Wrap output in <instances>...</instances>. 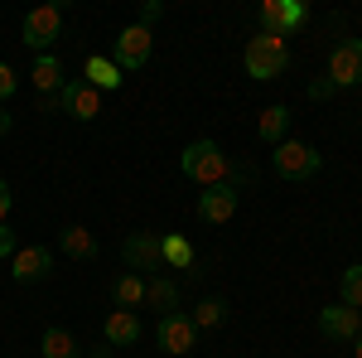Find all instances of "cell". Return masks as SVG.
<instances>
[{
	"label": "cell",
	"mask_w": 362,
	"mask_h": 358,
	"mask_svg": "<svg viewBox=\"0 0 362 358\" xmlns=\"http://www.w3.org/2000/svg\"><path fill=\"white\" fill-rule=\"evenodd\" d=\"M285 131H290V111H285V107H266V111H261V121H256V136L266 140L271 150H276L280 140H285Z\"/></svg>",
	"instance_id": "cell-21"
},
{
	"label": "cell",
	"mask_w": 362,
	"mask_h": 358,
	"mask_svg": "<svg viewBox=\"0 0 362 358\" xmlns=\"http://www.w3.org/2000/svg\"><path fill=\"white\" fill-rule=\"evenodd\" d=\"M0 136H10V116L5 111H0Z\"/></svg>",
	"instance_id": "cell-31"
},
{
	"label": "cell",
	"mask_w": 362,
	"mask_h": 358,
	"mask_svg": "<svg viewBox=\"0 0 362 358\" xmlns=\"http://www.w3.org/2000/svg\"><path fill=\"white\" fill-rule=\"evenodd\" d=\"M15 87H20L15 68H10V63H0V102H5V97H15Z\"/></svg>",
	"instance_id": "cell-27"
},
{
	"label": "cell",
	"mask_w": 362,
	"mask_h": 358,
	"mask_svg": "<svg viewBox=\"0 0 362 358\" xmlns=\"http://www.w3.org/2000/svg\"><path fill=\"white\" fill-rule=\"evenodd\" d=\"M112 301H116V310H136V305H145V276H136V272L116 276L112 281Z\"/></svg>",
	"instance_id": "cell-20"
},
{
	"label": "cell",
	"mask_w": 362,
	"mask_h": 358,
	"mask_svg": "<svg viewBox=\"0 0 362 358\" xmlns=\"http://www.w3.org/2000/svg\"><path fill=\"white\" fill-rule=\"evenodd\" d=\"M271 169H276L280 179L300 184V179H314L324 169V155L314 145H305V140H280L276 150H271Z\"/></svg>",
	"instance_id": "cell-3"
},
{
	"label": "cell",
	"mask_w": 362,
	"mask_h": 358,
	"mask_svg": "<svg viewBox=\"0 0 362 358\" xmlns=\"http://www.w3.org/2000/svg\"><path fill=\"white\" fill-rule=\"evenodd\" d=\"M358 111H362V97H358Z\"/></svg>",
	"instance_id": "cell-33"
},
{
	"label": "cell",
	"mask_w": 362,
	"mask_h": 358,
	"mask_svg": "<svg viewBox=\"0 0 362 358\" xmlns=\"http://www.w3.org/2000/svg\"><path fill=\"white\" fill-rule=\"evenodd\" d=\"M353 358H362V334H358V339H353Z\"/></svg>",
	"instance_id": "cell-32"
},
{
	"label": "cell",
	"mask_w": 362,
	"mask_h": 358,
	"mask_svg": "<svg viewBox=\"0 0 362 358\" xmlns=\"http://www.w3.org/2000/svg\"><path fill=\"white\" fill-rule=\"evenodd\" d=\"M58 111L63 116H73V121H97L102 116V92L83 78H68L63 92H58Z\"/></svg>",
	"instance_id": "cell-8"
},
{
	"label": "cell",
	"mask_w": 362,
	"mask_h": 358,
	"mask_svg": "<svg viewBox=\"0 0 362 358\" xmlns=\"http://www.w3.org/2000/svg\"><path fill=\"white\" fill-rule=\"evenodd\" d=\"M309 97H314V102H324V97H334V83H329V78H319V83H309Z\"/></svg>",
	"instance_id": "cell-28"
},
{
	"label": "cell",
	"mask_w": 362,
	"mask_h": 358,
	"mask_svg": "<svg viewBox=\"0 0 362 358\" xmlns=\"http://www.w3.org/2000/svg\"><path fill=\"white\" fill-rule=\"evenodd\" d=\"M155 344L165 349V354H194L198 344V325L184 315V310H169V315H160V325H155Z\"/></svg>",
	"instance_id": "cell-7"
},
{
	"label": "cell",
	"mask_w": 362,
	"mask_h": 358,
	"mask_svg": "<svg viewBox=\"0 0 362 358\" xmlns=\"http://www.w3.org/2000/svg\"><path fill=\"white\" fill-rule=\"evenodd\" d=\"M150 54H155V29L126 25L121 34H116V54H112V63L121 68V73H136V68H145V63H150Z\"/></svg>",
	"instance_id": "cell-5"
},
{
	"label": "cell",
	"mask_w": 362,
	"mask_h": 358,
	"mask_svg": "<svg viewBox=\"0 0 362 358\" xmlns=\"http://www.w3.org/2000/svg\"><path fill=\"white\" fill-rule=\"evenodd\" d=\"M160 15H165V5H160V0H145V5H140V20H136V25L155 29V20H160Z\"/></svg>",
	"instance_id": "cell-26"
},
{
	"label": "cell",
	"mask_w": 362,
	"mask_h": 358,
	"mask_svg": "<svg viewBox=\"0 0 362 358\" xmlns=\"http://www.w3.org/2000/svg\"><path fill=\"white\" fill-rule=\"evenodd\" d=\"M329 83L334 87H362V39H343L329 54Z\"/></svg>",
	"instance_id": "cell-10"
},
{
	"label": "cell",
	"mask_w": 362,
	"mask_h": 358,
	"mask_svg": "<svg viewBox=\"0 0 362 358\" xmlns=\"http://www.w3.org/2000/svg\"><path fill=\"white\" fill-rule=\"evenodd\" d=\"M87 354H92V358H116V354H112V344H92Z\"/></svg>",
	"instance_id": "cell-30"
},
{
	"label": "cell",
	"mask_w": 362,
	"mask_h": 358,
	"mask_svg": "<svg viewBox=\"0 0 362 358\" xmlns=\"http://www.w3.org/2000/svg\"><path fill=\"white\" fill-rule=\"evenodd\" d=\"M10 203H15V194H10V184H5V179H0V223L10 218Z\"/></svg>",
	"instance_id": "cell-29"
},
{
	"label": "cell",
	"mask_w": 362,
	"mask_h": 358,
	"mask_svg": "<svg viewBox=\"0 0 362 358\" xmlns=\"http://www.w3.org/2000/svg\"><path fill=\"white\" fill-rule=\"evenodd\" d=\"M189 320H194L198 330H218V325L227 320V301L208 296V301H198V305H194V315H189Z\"/></svg>",
	"instance_id": "cell-23"
},
{
	"label": "cell",
	"mask_w": 362,
	"mask_h": 358,
	"mask_svg": "<svg viewBox=\"0 0 362 358\" xmlns=\"http://www.w3.org/2000/svg\"><path fill=\"white\" fill-rule=\"evenodd\" d=\"M160 252H165L169 272H189V267H194V247H189L184 233H160Z\"/></svg>",
	"instance_id": "cell-18"
},
{
	"label": "cell",
	"mask_w": 362,
	"mask_h": 358,
	"mask_svg": "<svg viewBox=\"0 0 362 358\" xmlns=\"http://www.w3.org/2000/svg\"><path fill=\"white\" fill-rule=\"evenodd\" d=\"M319 334L324 339H338V344H353L362 334V310H353V305H324L319 310Z\"/></svg>",
	"instance_id": "cell-11"
},
{
	"label": "cell",
	"mask_w": 362,
	"mask_h": 358,
	"mask_svg": "<svg viewBox=\"0 0 362 358\" xmlns=\"http://www.w3.org/2000/svg\"><path fill=\"white\" fill-rule=\"evenodd\" d=\"M15 252H20V237H15V228H10V223H0V257L10 262Z\"/></svg>",
	"instance_id": "cell-25"
},
{
	"label": "cell",
	"mask_w": 362,
	"mask_h": 358,
	"mask_svg": "<svg viewBox=\"0 0 362 358\" xmlns=\"http://www.w3.org/2000/svg\"><path fill=\"white\" fill-rule=\"evenodd\" d=\"M136 339H140V315L136 310H112L107 325H102V344L126 349V344H136Z\"/></svg>",
	"instance_id": "cell-14"
},
{
	"label": "cell",
	"mask_w": 362,
	"mask_h": 358,
	"mask_svg": "<svg viewBox=\"0 0 362 358\" xmlns=\"http://www.w3.org/2000/svg\"><path fill=\"white\" fill-rule=\"evenodd\" d=\"M242 63H247V78L271 83V78H280L290 68V44L276 39V34H256V39H247V49H242Z\"/></svg>",
	"instance_id": "cell-2"
},
{
	"label": "cell",
	"mask_w": 362,
	"mask_h": 358,
	"mask_svg": "<svg viewBox=\"0 0 362 358\" xmlns=\"http://www.w3.org/2000/svg\"><path fill=\"white\" fill-rule=\"evenodd\" d=\"M58 247L68 252V257H78V262H92V257H97V237H92V233H87V228H78V223H73V228H63V233H58Z\"/></svg>",
	"instance_id": "cell-19"
},
{
	"label": "cell",
	"mask_w": 362,
	"mask_h": 358,
	"mask_svg": "<svg viewBox=\"0 0 362 358\" xmlns=\"http://www.w3.org/2000/svg\"><path fill=\"white\" fill-rule=\"evenodd\" d=\"M237 189L232 184H213V189L198 194V218L203 223H232V213H237Z\"/></svg>",
	"instance_id": "cell-13"
},
{
	"label": "cell",
	"mask_w": 362,
	"mask_h": 358,
	"mask_svg": "<svg viewBox=\"0 0 362 358\" xmlns=\"http://www.w3.org/2000/svg\"><path fill=\"white\" fill-rule=\"evenodd\" d=\"M256 20H261V34L285 39V34H295V29L305 25V5H300V0H266V5L256 10Z\"/></svg>",
	"instance_id": "cell-9"
},
{
	"label": "cell",
	"mask_w": 362,
	"mask_h": 358,
	"mask_svg": "<svg viewBox=\"0 0 362 358\" xmlns=\"http://www.w3.org/2000/svg\"><path fill=\"white\" fill-rule=\"evenodd\" d=\"M54 272V252L49 247H20L15 257H10V276L20 281V286H34V281H44V276Z\"/></svg>",
	"instance_id": "cell-12"
},
{
	"label": "cell",
	"mask_w": 362,
	"mask_h": 358,
	"mask_svg": "<svg viewBox=\"0 0 362 358\" xmlns=\"http://www.w3.org/2000/svg\"><path fill=\"white\" fill-rule=\"evenodd\" d=\"M121 262L131 267L136 276H160L165 272V252H160V233H131L126 242H121Z\"/></svg>",
	"instance_id": "cell-4"
},
{
	"label": "cell",
	"mask_w": 362,
	"mask_h": 358,
	"mask_svg": "<svg viewBox=\"0 0 362 358\" xmlns=\"http://www.w3.org/2000/svg\"><path fill=\"white\" fill-rule=\"evenodd\" d=\"M39 354L44 358H83V344L63 330V325H49V330L39 334Z\"/></svg>",
	"instance_id": "cell-16"
},
{
	"label": "cell",
	"mask_w": 362,
	"mask_h": 358,
	"mask_svg": "<svg viewBox=\"0 0 362 358\" xmlns=\"http://www.w3.org/2000/svg\"><path fill=\"white\" fill-rule=\"evenodd\" d=\"M179 169H184V179H194V184H203V189H213V184H227V174H232V155H227L218 140H194V145H184Z\"/></svg>",
	"instance_id": "cell-1"
},
{
	"label": "cell",
	"mask_w": 362,
	"mask_h": 358,
	"mask_svg": "<svg viewBox=\"0 0 362 358\" xmlns=\"http://www.w3.org/2000/svg\"><path fill=\"white\" fill-rule=\"evenodd\" d=\"M58 29H63V5H39V10H29L25 25H20V39H25L34 54H49L58 39Z\"/></svg>",
	"instance_id": "cell-6"
},
{
	"label": "cell",
	"mask_w": 362,
	"mask_h": 358,
	"mask_svg": "<svg viewBox=\"0 0 362 358\" xmlns=\"http://www.w3.org/2000/svg\"><path fill=\"white\" fill-rule=\"evenodd\" d=\"M29 78H34V92H39V97H58L63 83H68L58 54H34V73H29Z\"/></svg>",
	"instance_id": "cell-15"
},
{
	"label": "cell",
	"mask_w": 362,
	"mask_h": 358,
	"mask_svg": "<svg viewBox=\"0 0 362 358\" xmlns=\"http://www.w3.org/2000/svg\"><path fill=\"white\" fill-rule=\"evenodd\" d=\"M83 83H92L97 92H112V87H121V68H116L112 58L92 54V58L83 63Z\"/></svg>",
	"instance_id": "cell-17"
},
{
	"label": "cell",
	"mask_w": 362,
	"mask_h": 358,
	"mask_svg": "<svg viewBox=\"0 0 362 358\" xmlns=\"http://www.w3.org/2000/svg\"><path fill=\"white\" fill-rule=\"evenodd\" d=\"M145 305H155V310H179V286L169 281V276H150L145 281Z\"/></svg>",
	"instance_id": "cell-22"
},
{
	"label": "cell",
	"mask_w": 362,
	"mask_h": 358,
	"mask_svg": "<svg viewBox=\"0 0 362 358\" xmlns=\"http://www.w3.org/2000/svg\"><path fill=\"white\" fill-rule=\"evenodd\" d=\"M338 291H343V305H353V310H362V262H353L348 272L338 276Z\"/></svg>",
	"instance_id": "cell-24"
}]
</instances>
